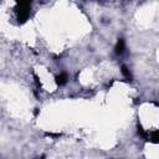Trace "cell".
I'll use <instances>...</instances> for the list:
<instances>
[{
	"mask_svg": "<svg viewBox=\"0 0 159 159\" xmlns=\"http://www.w3.org/2000/svg\"><path fill=\"white\" fill-rule=\"evenodd\" d=\"M67 81H68V76H67V73L66 72H61L60 75H57L56 77H55V82H56V84L57 86H65L66 83H67Z\"/></svg>",
	"mask_w": 159,
	"mask_h": 159,
	"instance_id": "3957f363",
	"label": "cell"
},
{
	"mask_svg": "<svg viewBox=\"0 0 159 159\" xmlns=\"http://www.w3.org/2000/svg\"><path fill=\"white\" fill-rule=\"evenodd\" d=\"M34 78H35V83H36V86H37V88H41V83H40V80H39V77L34 73Z\"/></svg>",
	"mask_w": 159,
	"mask_h": 159,
	"instance_id": "52a82bcc",
	"label": "cell"
},
{
	"mask_svg": "<svg viewBox=\"0 0 159 159\" xmlns=\"http://www.w3.org/2000/svg\"><path fill=\"white\" fill-rule=\"evenodd\" d=\"M39 111H40L39 108H35V112H34V116H35V117H36V116L39 114Z\"/></svg>",
	"mask_w": 159,
	"mask_h": 159,
	"instance_id": "ba28073f",
	"label": "cell"
},
{
	"mask_svg": "<svg viewBox=\"0 0 159 159\" xmlns=\"http://www.w3.org/2000/svg\"><path fill=\"white\" fill-rule=\"evenodd\" d=\"M15 14H16V20L19 24H24L27 21L30 16V10H31V2L29 1H17L15 5Z\"/></svg>",
	"mask_w": 159,
	"mask_h": 159,
	"instance_id": "6da1fadb",
	"label": "cell"
},
{
	"mask_svg": "<svg viewBox=\"0 0 159 159\" xmlns=\"http://www.w3.org/2000/svg\"><path fill=\"white\" fill-rule=\"evenodd\" d=\"M148 140H150L153 143H159V129H155V130L150 132Z\"/></svg>",
	"mask_w": 159,
	"mask_h": 159,
	"instance_id": "5b68a950",
	"label": "cell"
},
{
	"mask_svg": "<svg viewBox=\"0 0 159 159\" xmlns=\"http://www.w3.org/2000/svg\"><path fill=\"white\" fill-rule=\"evenodd\" d=\"M120 71H122V73H123V76H124L125 78H129V81L132 80V75H130V71H129V68H128L125 65H122V67H120Z\"/></svg>",
	"mask_w": 159,
	"mask_h": 159,
	"instance_id": "8992f818",
	"label": "cell"
},
{
	"mask_svg": "<svg viewBox=\"0 0 159 159\" xmlns=\"http://www.w3.org/2000/svg\"><path fill=\"white\" fill-rule=\"evenodd\" d=\"M124 50H125V41H124L123 37H119L117 43H116V46H114V53L117 56H120V55H123Z\"/></svg>",
	"mask_w": 159,
	"mask_h": 159,
	"instance_id": "7a4b0ae2",
	"label": "cell"
},
{
	"mask_svg": "<svg viewBox=\"0 0 159 159\" xmlns=\"http://www.w3.org/2000/svg\"><path fill=\"white\" fill-rule=\"evenodd\" d=\"M45 158H46V155H41V157H40L39 159H45Z\"/></svg>",
	"mask_w": 159,
	"mask_h": 159,
	"instance_id": "9c48e42d",
	"label": "cell"
},
{
	"mask_svg": "<svg viewBox=\"0 0 159 159\" xmlns=\"http://www.w3.org/2000/svg\"><path fill=\"white\" fill-rule=\"evenodd\" d=\"M137 132H138L139 137H142L143 139L148 140V138H149V133H148V132H145V130L143 129V127H142V124H140L139 122L137 123Z\"/></svg>",
	"mask_w": 159,
	"mask_h": 159,
	"instance_id": "277c9868",
	"label": "cell"
}]
</instances>
